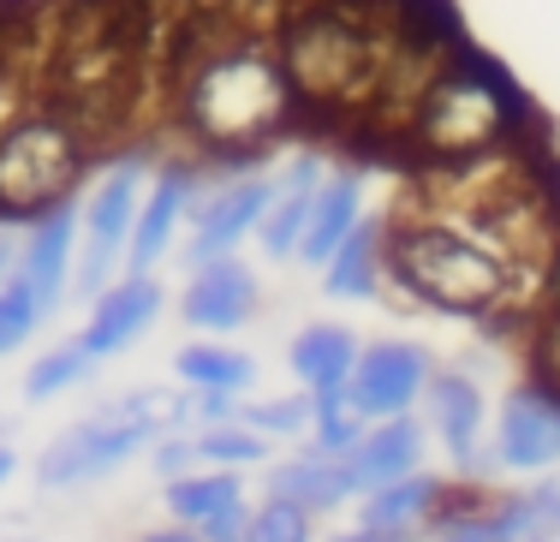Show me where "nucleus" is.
<instances>
[{
  "instance_id": "f257e3e1",
  "label": "nucleus",
  "mask_w": 560,
  "mask_h": 542,
  "mask_svg": "<svg viewBox=\"0 0 560 542\" xmlns=\"http://www.w3.org/2000/svg\"><path fill=\"white\" fill-rule=\"evenodd\" d=\"M292 102L299 96H292L287 66L250 43L215 48L185 78V120L203 143H221V150H250L275 138Z\"/></svg>"
},
{
  "instance_id": "f03ea898",
  "label": "nucleus",
  "mask_w": 560,
  "mask_h": 542,
  "mask_svg": "<svg viewBox=\"0 0 560 542\" xmlns=\"http://www.w3.org/2000/svg\"><path fill=\"white\" fill-rule=\"evenodd\" d=\"M388 274L406 286V298L442 316H483L513 286L506 250L477 245L447 221H406L399 233H388Z\"/></svg>"
},
{
  "instance_id": "7ed1b4c3",
  "label": "nucleus",
  "mask_w": 560,
  "mask_h": 542,
  "mask_svg": "<svg viewBox=\"0 0 560 542\" xmlns=\"http://www.w3.org/2000/svg\"><path fill=\"white\" fill-rule=\"evenodd\" d=\"M280 66H287V78H292V96L358 102L382 84V72H388L394 60L352 7H311L287 24V36H280Z\"/></svg>"
},
{
  "instance_id": "20e7f679",
  "label": "nucleus",
  "mask_w": 560,
  "mask_h": 542,
  "mask_svg": "<svg viewBox=\"0 0 560 542\" xmlns=\"http://www.w3.org/2000/svg\"><path fill=\"white\" fill-rule=\"evenodd\" d=\"M84 174V138L60 114H24L0 131V209L7 215H43L66 203Z\"/></svg>"
},
{
  "instance_id": "39448f33",
  "label": "nucleus",
  "mask_w": 560,
  "mask_h": 542,
  "mask_svg": "<svg viewBox=\"0 0 560 542\" xmlns=\"http://www.w3.org/2000/svg\"><path fill=\"white\" fill-rule=\"evenodd\" d=\"M513 120V96L495 72L483 66H459V72L435 78L418 102V143H430L447 162H465V155H483L489 143Z\"/></svg>"
},
{
  "instance_id": "423d86ee",
  "label": "nucleus",
  "mask_w": 560,
  "mask_h": 542,
  "mask_svg": "<svg viewBox=\"0 0 560 542\" xmlns=\"http://www.w3.org/2000/svg\"><path fill=\"white\" fill-rule=\"evenodd\" d=\"M155 441V429L143 417L119 412V405H102V412L78 417L72 429H60L55 441L36 459V483L43 488H84L96 478H114L126 459H138L143 447Z\"/></svg>"
},
{
  "instance_id": "0eeeda50",
  "label": "nucleus",
  "mask_w": 560,
  "mask_h": 542,
  "mask_svg": "<svg viewBox=\"0 0 560 542\" xmlns=\"http://www.w3.org/2000/svg\"><path fill=\"white\" fill-rule=\"evenodd\" d=\"M150 191L143 179V162H119L96 179L90 203L78 209L84 215V233H78V262H72V286L84 298H96L102 286L114 281V269H126V239H131V221H138V203Z\"/></svg>"
},
{
  "instance_id": "6e6552de",
  "label": "nucleus",
  "mask_w": 560,
  "mask_h": 542,
  "mask_svg": "<svg viewBox=\"0 0 560 542\" xmlns=\"http://www.w3.org/2000/svg\"><path fill=\"white\" fill-rule=\"evenodd\" d=\"M430 352L411 346V340H376V346L358 352V369L346 381V400L364 423H382V417H399L423 400L430 388Z\"/></svg>"
},
{
  "instance_id": "1a4fd4ad",
  "label": "nucleus",
  "mask_w": 560,
  "mask_h": 542,
  "mask_svg": "<svg viewBox=\"0 0 560 542\" xmlns=\"http://www.w3.org/2000/svg\"><path fill=\"white\" fill-rule=\"evenodd\" d=\"M560 537V483H537L518 495L483 500L459 519H442L435 542H555Z\"/></svg>"
},
{
  "instance_id": "9d476101",
  "label": "nucleus",
  "mask_w": 560,
  "mask_h": 542,
  "mask_svg": "<svg viewBox=\"0 0 560 542\" xmlns=\"http://www.w3.org/2000/svg\"><path fill=\"white\" fill-rule=\"evenodd\" d=\"M495 466L506 471H549L560 466V393L549 388H513L495 412Z\"/></svg>"
},
{
  "instance_id": "9b49d317",
  "label": "nucleus",
  "mask_w": 560,
  "mask_h": 542,
  "mask_svg": "<svg viewBox=\"0 0 560 542\" xmlns=\"http://www.w3.org/2000/svg\"><path fill=\"white\" fill-rule=\"evenodd\" d=\"M269 197H275V179H262V174H245V179L221 185L215 197H203L197 221H191V239H185L191 269L197 262H215V257H233L245 239H257V221L269 209Z\"/></svg>"
},
{
  "instance_id": "f8f14e48",
  "label": "nucleus",
  "mask_w": 560,
  "mask_h": 542,
  "mask_svg": "<svg viewBox=\"0 0 560 542\" xmlns=\"http://www.w3.org/2000/svg\"><path fill=\"white\" fill-rule=\"evenodd\" d=\"M257 298H262L257 274L238 257H215V262H197V274L185 281L179 310L197 334H238L257 316Z\"/></svg>"
},
{
  "instance_id": "ddd939ff",
  "label": "nucleus",
  "mask_w": 560,
  "mask_h": 542,
  "mask_svg": "<svg viewBox=\"0 0 560 542\" xmlns=\"http://www.w3.org/2000/svg\"><path fill=\"white\" fill-rule=\"evenodd\" d=\"M155 316H162V286H155V274H119V281H108L96 293V310H90L84 322V346L90 358H114V352L138 346V334H150Z\"/></svg>"
},
{
  "instance_id": "4468645a",
  "label": "nucleus",
  "mask_w": 560,
  "mask_h": 542,
  "mask_svg": "<svg viewBox=\"0 0 560 542\" xmlns=\"http://www.w3.org/2000/svg\"><path fill=\"white\" fill-rule=\"evenodd\" d=\"M78 233H84V215L78 203H55L43 215H31L24 227V250H19V274L36 286L43 310H55L72 286V262H78Z\"/></svg>"
},
{
  "instance_id": "2eb2a0df",
  "label": "nucleus",
  "mask_w": 560,
  "mask_h": 542,
  "mask_svg": "<svg viewBox=\"0 0 560 542\" xmlns=\"http://www.w3.org/2000/svg\"><path fill=\"white\" fill-rule=\"evenodd\" d=\"M191 197H197L191 167H162V174L150 179V191H143V203H138V221H131V239H126V274H150L155 262L167 257Z\"/></svg>"
},
{
  "instance_id": "dca6fc26",
  "label": "nucleus",
  "mask_w": 560,
  "mask_h": 542,
  "mask_svg": "<svg viewBox=\"0 0 560 542\" xmlns=\"http://www.w3.org/2000/svg\"><path fill=\"white\" fill-rule=\"evenodd\" d=\"M423 393H430V423H435V435H442V447L453 453V466L489 471L495 453L483 459V393H477V381L459 376V369H435Z\"/></svg>"
},
{
  "instance_id": "f3484780",
  "label": "nucleus",
  "mask_w": 560,
  "mask_h": 542,
  "mask_svg": "<svg viewBox=\"0 0 560 542\" xmlns=\"http://www.w3.org/2000/svg\"><path fill=\"white\" fill-rule=\"evenodd\" d=\"M418 459H423V423L411 412H399V417H382L358 435V447L346 453V471H352L358 495H370V488L418 471Z\"/></svg>"
},
{
  "instance_id": "a211bd4d",
  "label": "nucleus",
  "mask_w": 560,
  "mask_h": 542,
  "mask_svg": "<svg viewBox=\"0 0 560 542\" xmlns=\"http://www.w3.org/2000/svg\"><path fill=\"white\" fill-rule=\"evenodd\" d=\"M316 185H323V162H316V155H299V162L275 179V197H269V209H262V221H257V245L269 250L275 262L280 257H299L304 227H311Z\"/></svg>"
},
{
  "instance_id": "6ab92c4d",
  "label": "nucleus",
  "mask_w": 560,
  "mask_h": 542,
  "mask_svg": "<svg viewBox=\"0 0 560 542\" xmlns=\"http://www.w3.org/2000/svg\"><path fill=\"white\" fill-rule=\"evenodd\" d=\"M358 221H364V179L358 174H323V185H316V197H311V227H304L299 262L323 269Z\"/></svg>"
},
{
  "instance_id": "aec40b11",
  "label": "nucleus",
  "mask_w": 560,
  "mask_h": 542,
  "mask_svg": "<svg viewBox=\"0 0 560 542\" xmlns=\"http://www.w3.org/2000/svg\"><path fill=\"white\" fill-rule=\"evenodd\" d=\"M269 495L292 500V507H304L316 519V512H335V507H346V500H358V488H352L346 459L299 453V459H280V466L269 471Z\"/></svg>"
},
{
  "instance_id": "412c9836",
  "label": "nucleus",
  "mask_w": 560,
  "mask_h": 542,
  "mask_svg": "<svg viewBox=\"0 0 560 542\" xmlns=\"http://www.w3.org/2000/svg\"><path fill=\"white\" fill-rule=\"evenodd\" d=\"M382 274H388V227H376V221H358L335 257L323 262L328 298H376Z\"/></svg>"
},
{
  "instance_id": "4be33fe9",
  "label": "nucleus",
  "mask_w": 560,
  "mask_h": 542,
  "mask_svg": "<svg viewBox=\"0 0 560 542\" xmlns=\"http://www.w3.org/2000/svg\"><path fill=\"white\" fill-rule=\"evenodd\" d=\"M435 507H442V483L430 471H406V478L358 495V531H418Z\"/></svg>"
},
{
  "instance_id": "5701e85b",
  "label": "nucleus",
  "mask_w": 560,
  "mask_h": 542,
  "mask_svg": "<svg viewBox=\"0 0 560 542\" xmlns=\"http://www.w3.org/2000/svg\"><path fill=\"white\" fill-rule=\"evenodd\" d=\"M358 352H364V346H358L352 328L311 322V328H299L287 364H292V376H299L304 388H346V381H352V369H358Z\"/></svg>"
},
{
  "instance_id": "b1692460",
  "label": "nucleus",
  "mask_w": 560,
  "mask_h": 542,
  "mask_svg": "<svg viewBox=\"0 0 560 542\" xmlns=\"http://www.w3.org/2000/svg\"><path fill=\"white\" fill-rule=\"evenodd\" d=\"M162 500H167V512H173L179 525H203V519H215L221 507L245 500V483H238V471L197 466V471H185V478L162 483Z\"/></svg>"
},
{
  "instance_id": "393cba45",
  "label": "nucleus",
  "mask_w": 560,
  "mask_h": 542,
  "mask_svg": "<svg viewBox=\"0 0 560 542\" xmlns=\"http://www.w3.org/2000/svg\"><path fill=\"white\" fill-rule=\"evenodd\" d=\"M173 369H179L185 388H233V393L257 388V358L238 346H179Z\"/></svg>"
},
{
  "instance_id": "a878e982",
  "label": "nucleus",
  "mask_w": 560,
  "mask_h": 542,
  "mask_svg": "<svg viewBox=\"0 0 560 542\" xmlns=\"http://www.w3.org/2000/svg\"><path fill=\"white\" fill-rule=\"evenodd\" d=\"M90 369H96V358H90L84 340H60V346H48L43 358L24 369V400L43 405L55 393H72L78 381H90Z\"/></svg>"
},
{
  "instance_id": "bb28decb",
  "label": "nucleus",
  "mask_w": 560,
  "mask_h": 542,
  "mask_svg": "<svg viewBox=\"0 0 560 542\" xmlns=\"http://www.w3.org/2000/svg\"><path fill=\"white\" fill-rule=\"evenodd\" d=\"M197 459H203V466H221V471L262 466V459H269V435L250 429L245 417H233V423H209V429H197Z\"/></svg>"
},
{
  "instance_id": "cd10ccee",
  "label": "nucleus",
  "mask_w": 560,
  "mask_h": 542,
  "mask_svg": "<svg viewBox=\"0 0 560 542\" xmlns=\"http://www.w3.org/2000/svg\"><path fill=\"white\" fill-rule=\"evenodd\" d=\"M43 316L48 310H43V298H36V286L24 281V274H7V281H0V358L31 340Z\"/></svg>"
},
{
  "instance_id": "c85d7f7f",
  "label": "nucleus",
  "mask_w": 560,
  "mask_h": 542,
  "mask_svg": "<svg viewBox=\"0 0 560 542\" xmlns=\"http://www.w3.org/2000/svg\"><path fill=\"white\" fill-rule=\"evenodd\" d=\"M245 542H311V512L292 507V500H280V495H269L262 507H250Z\"/></svg>"
},
{
  "instance_id": "c756f323",
  "label": "nucleus",
  "mask_w": 560,
  "mask_h": 542,
  "mask_svg": "<svg viewBox=\"0 0 560 542\" xmlns=\"http://www.w3.org/2000/svg\"><path fill=\"white\" fill-rule=\"evenodd\" d=\"M250 423V429H262L275 441H299L304 429H311V393H287V400H257V405H245V412H238Z\"/></svg>"
},
{
  "instance_id": "7c9ffc66",
  "label": "nucleus",
  "mask_w": 560,
  "mask_h": 542,
  "mask_svg": "<svg viewBox=\"0 0 560 542\" xmlns=\"http://www.w3.org/2000/svg\"><path fill=\"white\" fill-rule=\"evenodd\" d=\"M370 423L352 412V405H328V412H311V453H328V459H346L358 447Z\"/></svg>"
},
{
  "instance_id": "2f4dec72",
  "label": "nucleus",
  "mask_w": 560,
  "mask_h": 542,
  "mask_svg": "<svg viewBox=\"0 0 560 542\" xmlns=\"http://www.w3.org/2000/svg\"><path fill=\"white\" fill-rule=\"evenodd\" d=\"M150 466H155V478H162V483L197 471V466H203V459H197V435H179V429L155 435V441H150Z\"/></svg>"
},
{
  "instance_id": "473e14b6",
  "label": "nucleus",
  "mask_w": 560,
  "mask_h": 542,
  "mask_svg": "<svg viewBox=\"0 0 560 542\" xmlns=\"http://www.w3.org/2000/svg\"><path fill=\"white\" fill-rule=\"evenodd\" d=\"M530 381L560 393V310L537 328V340H530Z\"/></svg>"
},
{
  "instance_id": "72a5a7b5",
  "label": "nucleus",
  "mask_w": 560,
  "mask_h": 542,
  "mask_svg": "<svg viewBox=\"0 0 560 542\" xmlns=\"http://www.w3.org/2000/svg\"><path fill=\"white\" fill-rule=\"evenodd\" d=\"M238 412H245V393H233V388H197L191 393V423H233Z\"/></svg>"
},
{
  "instance_id": "f704fd0d",
  "label": "nucleus",
  "mask_w": 560,
  "mask_h": 542,
  "mask_svg": "<svg viewBox=\"0 0 560 542\" xmlns=\"http://www.w3.org/2000/svg\"><path fill=\"white\" fill-rule=\"evenodd\" d=\"M245 519H250V507L233 500V507H221L215 519H203L197 531H203V542H245Z\"/></svg>"
},
{
  "instance_id": "c9c22d12",
  "label": "nucleus",
  "mask_w": 560,
  "mask_h": 542,
  "mask_svg": "<svg viewBox=\"0 0 560 542\" xmlns=\"http://www.w3.org/2000/svg\"><path fill=\"white\" fill-rule=\"evenodd\" d=\"M19 250H24V233L0 221V281H7V274H19Z\"/></svg>"
},
{
  "instance_id": "e433bc0d",
  "label": "nucleus",
  "mask_w": 560,
  "mask_h": 542,
  "mask_svg": "<svg viewBox=\"0 0 560 542\" xmlns=\"http://www.w3.org/2000/svg\"><path fill=\"white\" fill-rule=\"evenodd\" d=\"M143 542H203V531H197V525H179V519H173L167 531H150Z\"/></svg>"
},
{
  "instance_id": "4c0bfd02",
  "label": "nucleus",
  "mask_w": 560,
  "mask_h": 542,
  "mask_svg": "<svg viewBox=\"0 0 560 542\" xmlns=\"http://www.w3.org/2000/svg\"><path fill=\"white\" fill-rule=\"evenodd\" d=\"M12 471H19V453H12V447H7V441H0V483H7V478H12Z\"/></svg>"
},
{
  "instance_id": "58836bf2",
  "label": "nucleus",
  "mask_w": 560,
  "mask_h": 542,
  "mask_svg": "<svg viewBox=\"0 0 560 542\" xmlns=\"http://www.w3.org/2000/svg\"><path fill=\"white\" fill-rule=\"evenodd\" d=\"M328 542H370L364 531H352V537H328Z\"/></svg>"
},
{
  "instance_id": "ea45409f",
  "label": "nucleus",
  "mask_w": 560,
  "mask_h": 542,
  "mask_svg": "<svg viewBox=\"0 0 560 542\" xmlns=\"http://www.w3.org/2000/svg\"><path fill=\"white\" fill-rule=\"evenodd\" d=\"M555 304H560V262H555Z\"/></svg>"
}]
</instances>
